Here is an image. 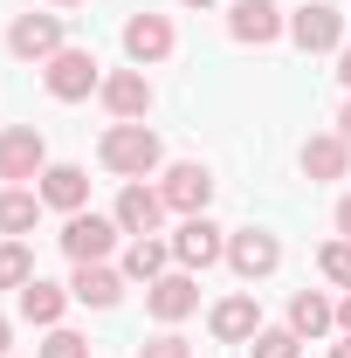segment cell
<instances>
[{
	"mask_svg": "<svg viewBox=\"0 0 351 358\" xmlns=\"http://www.w3.org/2000/svg\"><path fill=\"white\" fill-rule=\"evenodd\" d=\"M96 159H103L117 179H152L159 166H166V145H159L152 124H110L103 145H96Z\"/></svg>",
	"mask_w": 351,
	"mask_h": 358,
	"instance_id": "6da1fadb",
	"label": "cell"
},
{
	"mask_svg": "<svg viewBox=\"0 0 351 358\" xmlns=\"http://www.w3.org/2000/svg\"><path fill=\"white\" fill-rule=\"evenodd\" d=\"M42 83L55 103H83L89 90H103V62H96V48H62V55H48L42 62Z\"/></svg>",
	"mask_w": 351,
	"mask_h": 358,
	"instance_id": "7a4b0ae2",
	"label": "cell"
},
{
	"mask_svg": "<svg viewBox=\"0 0 351 358\" xmlns=\"http://www.w3.org/2000/svg\"><path fill=\"white\" fill-rule=\"evenodd\" d=\"M48 173V138L35 124H7L0 131V179L21 186V179H42Z\"/></svg>",
	"mask_w": 351,
	"mask_h": 358,
	"instance_id": "3957f363",
	"label": "cell"
},
{
	"mask_svg": "<svg viewBox=\"0 0 351 358\" xmlns=\"http://www.w3.org/2000/svg\"><path fill=\"white\" fill-rule=\"evenodd\" d=\"M289 42L303 48V55H331V48H345V14L331 7V0H310L289 14Z\"/></svg>",
	"mask_w": 351,
	"mask_h": 358,
	"instance_id": "277c9868",
	"label": "cell"
},
{
	"mask_svg": "<svg viewBox=\"0 0 351 358\" xmlns=\"http://www.w3.org/2000/svg\"><path fill=\"white\" fill-rule=\"evenodd\" d=\"M227 268L241 275V282H262L282 268V241L268 234V227H241V234H227Z\"/></svg>",
	"mask_w": 351,
	"mask_h": 358,
	"instance_id": "5b68a950",
	"label": "cell"
},
{
	"mask_svg": "<svg viewBox=\"0 0 351 358\" xmlns=\"http://www.w3.org/2000/svg\"><path fill=\"white\" fill-rule=\"evenodd\" d=\"M173 262L179 268H214V262H227V234H220L207 214H186V221L173 227Z\"/></svg>",
	"mask_w": 351,
	"mask_h": 358,
	"instance_id": "8992f818",
	"label": "cell"
},
{
	"mask_svg": "<svg viewBox=\"0 0 351 358\" xmlns=\"http://www.w3.org/2000/svg\"><path fill=\"white\" fill-rule=\"evenodd\" d=\"M117 234H124V227L110 221V214H69V221H62V255H69V262H103V255L117 248Z\"/></svg>",
	"mask_w": 351,
	"mask_h": 358,
	"instance_id": "52a82bcc",
	"label": "cell"
},
{
	"mask_svg": "<svg viewBox=\"0 0 351 358\" xmlns=\"http://www.w3.org/2000/svg\"><path fill=\"white\" fill-rule=\"evenodd\" d=\"M7 48H14L21 62H48V55L69 48V28H62V14H21V21L7 28Z\"/></svg>",
	"mask_w": 351,
	"mask_h": 358,
	"instance_id": "ba28073f",
	"label": "cell"
},
{
	"mask_svg": "<svg viewBox=\"0 0 351 358\" xmlns=\"http://www.w3.org/2000/svg\"><path fill=\"white\" fill-rule=\"evenodd\" d=\"M159 193H166L173 214H207V200H214V173H207L200 159H179V166H166Z\"/></svg>",
	"mask_w": 351,
	"mask_h": 358,
	"instance_id": "9c48e42d",
	"label": "cell"
},
{
	"mask_svg": "<svg viewBox=\"0 0 351 358\" xmlns=\"http://www.w3.org/2000/svg\"><path fill=\"white\" fill-rule=\"evenodd\" d=\"M173 207H166V193L159 186H145V179H124V193H117V207H110V221L124 227V234H159Z\"/></svg>",
	"mask_w": 351,
	"mask_h": 358,
	"instance_id": "30bf717a",
	"label": "cell"
},
{
	"mask_svg": "<svg viewBox=\"0 0 351 358\" xmlns=\"http://www.w3.org/2000/svg\"><path fill=\"white\" fill-rule=\"evenodd\" d=\"M145 310L159 317V324L193 317V310H200V282H193V268H166L159 282H145Z\"/></svg>",
	"mask_w": 351,
	"mask_h": 358,
	"instance_id": "8fae6325",
	"label": "cell"
},
{
	"mask_svg": "<svg viewBox=\"0 0 351 358\" xmlns=\"http://www.w3.org/2000/svg\"><path fill=\"white\" fill-rule=\"evenodd\" d=\"M96 96H103V110H110L117 124H145V110H152V76H145V69H110Z\"/></svg>",
	"mask_w": 351,
	"mask_h": 358,
	"instance_id": "7c38bea8",
	"label": "cell"
},
{
	"mask_svg": "<svg viewBox=\"0 0 351 358\" xmlns=\"http://www.w3.org/2000/svg\"><path fill=\"white\" fill-rule=\"evenodd\" d=\"M227 35L248 42V48H268L275 35H289V21L275 14V0H234L227 7Z\"/></svg>",
	"mask_w": 351,
	"mask_h": 358,
	"instance_id": "4fadbf2b",
	"label": "cell"
},
{
	"mask_svg": "<svg viewBox=\"0 0 351 358\" xmlns=\"http://www.w3.org/2000/svg\"><path fill=\"white\" fill-rule=\"evenodd\" d=\"M207 331H214L220 345H248V338L262 331V310H255V289H234V296H220L214 310H207Z\"/></svg>",
	"mask_w": 351,
	"mask_h": 358,
	"instance_id": "5bb4252c",
	"label": "cell"
},
{
	"mask_svg": "<svg viewBox=\"0 0 351 358\" xmlns=\"http://www.w3.org/2000/svg\"><path fill=\"white\" fill-rule=\"evenodd\" d=\"M173 21L166 14H131L124 21V55H131V69H145V62H166L173 55Z\"/></svg>",
	"mask_w": 351,
	"mask_h": 358,
	"instance_id": "9a60e30c",
	"label": "cell"
},
{
	"mask_svg": "<svg viewBox=\"0 0 351 358\" xmlns=\"http://www.w3.org/2000/svg\"><path fill=\"white\" fill-rule=\"evenodd\" d=\"M69 296H76V303H89V310H110V303L124 296V268H110V262H76Z\"/></svg>",
	"mask_w": 351,
	"mask_h": 358,
	"instance_id": "2e32d148",
	"label": "cell"
},
{
	"mask_svg": "<svg viewBox=\"0 0 351 358\" xmlns=\"http://www.w3.org/2000/svg\"><path fill=\"white\" fill-rule=\"evenodd\" d=\"M35 193H42V207H55V214H83V200H89V173H83V166H48Z\"/></svg>",
	"mask_w": 351,
	"mask_h": 358,
	"instance_id": "e0dca14e",
	"label": "cell"
},
{
	"mask_svg": "<svg viewBox=\"0 0 351 358\" xmlns=\"http://www.w3.org/2000/svg\"><path fill=\"white\" fill-rule=\"evenodd\" d=\"M289 331H296V338H324V331H338V303H331L324 289H296V296H289Z\"/></svg>",
	"mask_w": 351,
	"mask_h": 358,
	"instance_id": "ac0fdd59",
	"label": "cell"
},
{
	"mask_svg": "<svg viewBox=\"0 0 351 358\" xmlns=\"http://www.w3.org/2000/svg\"><path fill=\"white\" fill-rule=\"evenodd\" d=\"M173 262V241H159V234H131V248H124V282H159Z\"/></svg>",
	"mask_w": 351,
	"mask_h": 358,
	"instance_id": "d6986e66",
	"label": "cell"
},
{
	"mask_svg": "<svg viewBox=\"0 0 351 358\" xmlns=\"http://www.w3.org/2000/svg\"><path fill=\"white\" fill-rule=\"evenodd\" d=\"M345 166H351V145H345L338 131L303 138V173H310V179H345Z\"/></svg>",
	"mask_w": 351,
	"mask_h": 358,
	"instance_id": "ffe728a7",
	"label": "cell"
},
{
	"mask_svg": "<svg viewBox=\"0 0 351 358\" xmlns=\"http://www.w3.org/2000/svg\"><path fill=\"white\" fill-rule=\"evenodd\" d=\"M62 310H69V289H62V282H42V275H35V282L21 289V317H28V324L55 331V324H62Z\"/></svg>",
	"mask_w": 351,
	"mask_h": 358,
	"instance_id": "44dd1931",
	"label": "cell"
},
{
	"mask_svg": "<svg viewBox=\"0 0 351 358\" xmlns=\"http://www.w3.org/2000/svg\"><path fill=\"white\" fill-rule=\"evenodd\" d=\"M35 221H42V193H28V186H0V234L21 241Z\"/></svg>",
	"mask_w": 351,
	"mask_h": 358,
	"instance_id": "7402d4cb",
	"label": "cell"
},
{
	"mask_svg": "<svg viewBox=\"0 0 351 358\" xmlns=\"http://www.w3.org/2000/svg\"><path fill=\"white\" fill-rule=\"evenodd\" d=\"M248 352L255 358H303V338H296L289 324H262V331L248 338Z\"/></svg>",
	"mask_w": 351,
	"mask_h": 358,
	"instance_id": "603a6c76",
	"label": "cell"
},
{
	"mask_svg": "<svg viewBox=\"0 0 351 358\" xmlns=\"http://www.w3.org/2000/svg\"><path fill=\"white\" fill-rule=\"evenodd\" d=\"M35 282V255L21 241H0V289H28Z\"/></svg>",
	"mask_w": 351,
	"mask_h": 358,
	"instance_id": "cb8c5ba5",
	"label": "cell"
},
{
	"mask_svg": "<svg viewBox=\"0 0 351 358\" xmlns=\"http://www.w3.org/2000/svg\"><path fill=\"white\" fill-rule=\"evenodd\" d=\"M317 268H324V282H338V289H351V241H345V234L317 248Z\"/></svg>",
	"mask_w": 351,
	"mask_h": 358,
	"instance_id": "d4e9b609",
	"label": "cell"
},
{
	"mask_svg": "<svg viewBox=\"0 0 351 358\" xmlns=\"http://www.w3.org/2000/svg\"><path fill=\"white\" fill-rule=\"evenodd\" d=\"M35 358H89V338H76V331H62V324H55V331H48V345Z\"/></svg>",
	"mask_w": 351,
	"mask_h": 358,
	"instance_id": "484cf974",
	"label": "cell"
},
{
	"mask_svg": "<svg viewBox=\"0 0 351 358\" xmlns=\"http://www.w3.org/2000/svg\"><path fill=\"white\" fill-rule=\"evenodd\" d=\"M138 358H193V352H186V338H179V331H159V338H152Z\"/></svg>",
	"mask_w": 351,
	"mask_h": 358,
	"instance_id": "4316f807",
	"label": "cell"
},
{
	"mask_svg": "<svg viewBox=\"0 0 351 358\" xmlns=\"http://www.w3.org/2000/svg\"><path fill=\"white\" fill-rule=\"evenodd\" d=\"M338 83H345V90H351V42H345V48H338Z\"/></svg>",
	"mask_w": 351,
	"mask_h": 358,
	"instance_id": "83f0119b",
	"label": "cell"
},
{
	"mask_svg": "<svg viewBox=\"0 0 351 358\" xmlns=\"http://www.w3.org/2000/svg\"><path fill=\"white\" fill-rule=\"evenodd\" d=\"M338 234H345V241H351V193H345V200H338Z\"/></svg>",
	"mask_w": 351,
	"mask_h": 358,
	"instance_id": "f1b7e54d",
	"label": "cell"
},
{
	"mask_svg": "<svg viewBox=\"0 0 351 358\" xmlns=\"http://www.w3.org/2000/svg\"><path fill=\"white\" fill-rule=\"evenodd\" d=\"M338 331L351 338V289H345V303H338Z\"/></svg>",
	"mask_w": 351,
	"mask_h": 358,
	"instance_id": "f546056e",
	"label": "cell"
},
{
	"mask_svg": "<svg viewBox=\"0 0 351 358\" xmlns=\"http://www.w3.org/2000/svg\"><path fill=\"white\" fill-rule=\"evenodd\" d=\"M338 138L351 145V96H345V110H338Z\"/></svg>",
	"mask_w": 351,
	"mask_h": 358,
	"instance_id": "4dcf8cb0",
	"label": "cell"
},
{
	"mask_svg": "<svg viewBox=\"0 0 351 358\" xmlns=\"http://www.w3.org/2000/svg\"><path fill=\"white\" fill-rule=\"evenodd\" d=\"M331 358H351V338H338V345H331Z\"/></svg>",
	"mask_w": 351,
	"mask_h": 358,
	"instance_id": "1f68e13d",
	"label": "cell"
},
{
	"mask_svg": "<svg viewBox=\"0 0 351 358\" xmlns=\"http://www.w3.org/2000/svg\"><path fill=\"white\" fill-rule=\"evenodd\" d=\"M0 358H7V317H0Z\"/></svg>",
	"mask_w": 351,
	"mask_h": 358,
	"instance_id": "d6a6232c",
	"label": "cell"
},
{
	"mask_svg": "<svg viewBox=\"0 0 351 358\" xmlns=\"http://www.w3.org/2000/svg\"><path fill=\"white\" fill-rule=\"evenodd\" d=\"M179 7H214V0H179Z\"/></svg>",
	"mask_w": 351,
	"mask_h": 358,
	"instance_id": "836d02e7",
	"label": "cell"
},
{
	"mask_svg": "<svg viewBox=\"0 0 351 358\" xmlns=\"http://www.w3.org/2000/svg\"><path fill=\"white\" fill-rule=\"evenodd\" d=\"M55 7H83V0H55Z\"/></svg>",
	"mask_w": 351,
	"mask_h": 358,
	"instance_id": "e575fe53",
	"label": "cell"
}]
</instances>
